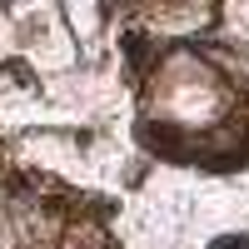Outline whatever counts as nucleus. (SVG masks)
Segmentation results:
<instances>
[{
    "label": "nucleus",
    "instance_id": "f257e3e1",
    "mask_svg": "<svg viewBox=\"0 0 249 249\" xmlns=\"http://www.w3.org/2000/svg\"><path fill=\"white\" fill-rule=\"evenodd\" d=\"M140 144H150V150L170 155V160H190L184 155V130L170 120H140Z\"/></svg>",
    "mask_w": 249,
    "mask_h": 249
},
{
    "label": "nucleus",
    "instance_id": "f03ea898",
    "mask_svg": "<svg viewBox=\"0 0 249 249\" xmlns=\"http://www.w3.org/2000/svg\"><path fill=\"white\" fill-rule=\"evenodd\" d=\"M120 45H124V60H130L135 70H144V65H150V55H155V45H150V35H144V30L120 35Z\"/></svg>",
    "mask_w": 249,
    "mask_h": 249
},
{
    "label": "nucleus",
    "instance_id": "7ed1b4c3",
    "mask_svg": "<svg viewBox=\"0 0 249 249\" xmlns=\"http://www.w3.org/2000/svg\"><path fill=\"white\" fill-rule=\"evenodd\" d=\"M214 249H249V234H224L214 239Z\"/></svg>",
    "mask_w": 249,
    "mask_h": 249
},
{
    "label": "nucleus",
    "instance_id": "20e7f679",
    "mask_svg": "<svg viewBox=\"0 0 249 249\" xmlns=\"http://www.w3.org/2000/svg\"><path fill=\"white\" fill-rule=\"evenodd\" d=\"M5 184H10V195H30V175H10Z\"/></svg>",
    "mask_w": 249,
    "mask_h": 249
},
{
    "label": "nucleus",
    "instance_id": "39448f33",
    "mask_svg": "<svg viewBox=\"0 0 249 249\" xmlns=\"http://www.w3.org/2000/svg\"><path fill=\"white\" fill-rule=\"evenodd\" d=\"M5 70H10L15 80H30V65H25V60H10V65H5Z\"/></svg>",
    "mask_w": 249,
    "mask_h": 249
}]
</instances>
